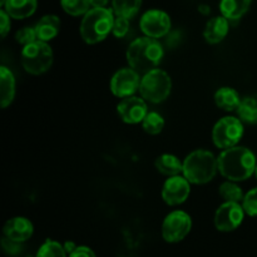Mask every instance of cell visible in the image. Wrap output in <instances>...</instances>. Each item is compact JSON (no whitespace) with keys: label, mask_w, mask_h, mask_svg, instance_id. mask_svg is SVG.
<instances>
[{"label":"cell","mask_w":257,"mask_h":257,"mask_svg":"<svg viewBox=\"0 0 257 257\" xmlns=\"http://www.w3.org/2000/svg\"><path fill=\"white\" fill-rule=\"evenodd\" d=\"M218 172L233 182H241L250 178L256 170V157L248 148L235 147L222 150L217 157Z\"/></svg>","instance_id":"obj_1"},{"label":"cell","mask_w":257,"mask_h":257,"mask_svg":"<svg viewBox=\"0 0 257 257\" xmlns=\"http://www.w3.org/2000/svg\"><path fill=\"white\" fill-rule=\"evenodd\" d=\"M163 55L165 50L158 39L145 35L131 43L125 57L128 65L143 75L150 70L156 69L162 62Z\"/></svg>","instance_id":"obj_2"},{"label":"cell","mask_w":257,"mask_h":257,"mask_svg":"<svg viewBox=\"0 0 257 257\" xmlns=\"http://www.w3.org/2000/svg\"><path fill=\"white\" fill-rule=\"evenodd\" d=\"M114 12L108 8H90L83 15L79 33L87 44H97L103 42L112 33L114 24Z\"/></svg>","instance_id":"obj_3"},{"label":"cell","mask_w":257,"mask_h":257,"mask_svg":"<svg viewBox=\"0 0 257 257\" xmlns=\"http://www.w3.org/2000/svg\"><path fill=\"white\" fill-rule=\"evenodd\" d=\"M218 171L217 158L212 152L206 150H196L183 161L182 175L192 185H205L215 178Z\"/></svg>","instance_id":"obj_4"},{"label":"cell","mask_w":257,"mask_h":257,"mask_svg":"<svg viewBox=\"0 0 257 257\" xmlns=\"http://www.w3.org/2000/svg\"><path fill=\"white\" fill-rule=\"evenodd\" d=\"M20 59L25 72L33 75H40L52 68L54 53L47 42L35 40L23 48Z\"/></svg>","instance_id":"obj_5"},{"label":"cell","mask_w":257,"mask_h":257,"mask_svg":"<svg viewBox=\"0 0 257 257\" xmlns=\"http://www.w3.org/2000/svg\"><path fill=\"white\" fill-rule=\"evenodd\" d=\"M171 90H172V79L168 73L161 68L150 70L143 74L141 79V97L147 102L155 104L165 102L171 94Z\"/></svg>","instance_id":"obj_6"},{"label":"cell","mask_w":257,"mask_h":257,"mask_svg":"<svg viewBox=\"0 0 257 257\" xmlns=\"http://www.w3.org/2000/svg\"><path fill=\"white\" fill-rule=\"evenodd\" d=\"M243 136V124L240 118L223 117L212 130L213 145L221 150L235 147Z\"/></svg>","instance_id":"obj_7"},{"label":"cell","mask_w":257,"mask_h":257,"mask_svg":"<svg viewBox=\"0 0 257 257\" xmlns=\"http://www.w3.org/2000/svg\"><path fill=\"white\" fill-rule=\"evenodd\" d=\"M192 218L187 212L181 210L172 211L166 216L162 223V237L170 243L180 242L190 233Z\"/></svg>","instance_id":"obj_8"},{"label":"cell","mask_w":257,"mask_h":257,"mask_svg":"<svg viewBox=\"0 0 257 257\" xmlns=\"http://www.w3.org/2000/svg\"><path fill=\"white\" fill-rule=\"evenodd\" d=\"M172 23L170 15L160 9H151L143 13L140 20V28L146 37L160 38L165 37L170 33Z\"/></svg>","instance_id":"obj_9"},{"label":"cell","mask_w":257,"mask_h":257,"mask_svg":"<svg viewBox=\"0 0 257 257\" xmlns=\"http://www.w3.org/2000/svg\"><path fill=\"white\" fill-rule=\"evenodd\" d=\"M141 74L132 68H122L110 78V92L118 98H127L140 92Z\"/></svg>","instance_id":"obj_10"},{"label":"cell","mask_w":257,"mask_h":257,"mask_svg":"<svg viewBox=\"0 0 257 257\" xmlns=\"http://www.w3.org/2000/svg\"><path fill=\"white\" fill-rule=\"evenodd\" d=\"M245 213L242 205L238 202L225 201V203H222L215 213L216 228L221 232H231L236 230L242 223Z\"/></svg>","instance_id":"obj_11"},{"label":"cell","mask_w":257,"mask_h":257,"mask_svg":"<svg viewBox=\"0 0 257 257\" xmlns=\"http://www.w3.org/2000/svg\"><path fill=\"white\" fill-rule=\"evenodd\" d=\"M191 193V182L185 176H172L162 187V198L168 206H180L186 202Z\"/></svg>","instance_id":"obj_12"},{"label":"cell","mask_w":257,"mask_h":257,"mask_svg":"<svg viewBox=\"0 0 257 257\" xmlns=\"http://www.w3.org/2000/svg\"><path fill=\"white\" fill-rule=\"evenodd\" d=\"M147 100L141 97L131 95V97L123 98L117 105V113L120 119L128 124H137L142 123L145 117L148 113Z\"/></svg>","instance_id":"obj_13"},{"label":"cell","mask_w":257,"mask_h":257,"mask_svg":"<svg viewBox=\"0 0 257 257\" xmlns=\"http://www.w3.org/2000/svg\"><path fill=\"white\" fill-rule=\"evenodd\" d=\"M4 236L15 242H25L29 240L34 232V226L25 217H13L5 222L3 228Z\"/></svg>","instance_id":"obj_14"},{"label":"cell","mask_w":257,"mask_h":257,"mask_svg":"<svg viewBox=\"0 0 257 257\" xmlns=\"http://www.w3.org/2000/svg\"><path fill=\"white\" fill-rule=\"evenodd\" d=\"M230 20L226 19L223 15L220 17L211 18L206 24L205 30H203V37H205L206 42L210 44H218L222 42L228 34V29H230Z\"/></svg>","instance_id":"obj_15"},{"label":"cell","mask_w":257,"mask_h":257,"mask_svg":"<svg viewBox=\"0 0 257 257\" xmlns=\"http://www.w3.org/2000/svg\"><path fill=\"white\" fill-rule=\"evenodd\" d=\"M35 32H37L38 40L42 42H49L57 38L60 32V19L55 14H47L40 18L39 22L35 24Z\"/></svg>","instance_id":"obj_16"},{"label":"cell","mask_w":257,"mask_h":257,"mask_svg":"<svg viewBox=\"0 0 257 257\" xmlns=\"http://www.w3.org/2000/svg\"><path fill=\"white\" fill-rule=\"evenodd\" d=\"M38 8V0H7L3 9L12 19L23 20L30 18Z\"/></svg>","instance_id":"obj_17"},{"label":"cell","mask_w":257,"mask_h":257,"mask_svg":"<svg viewBox=\"0 0 257 257\" xmlns=\"http://www.w3.org/2000/svg\"><path fill=\"white\" fill-rule=\"evenodd\" d=\"M15 97V78L9 68H0V104L7 108L12 104Z\"/></svg>","instance_id":"obj_18"},{"label":"cell","mask_w":257,"mask_h":257,"mask_svg":"<svg viewBox=\"0 0 257 257\" xmlns=\"http://www.w3.org/2000/svg\"><path fill=\"white\" fill-rule=\"evenodd\" d=\"M252 0H221L220 12L226 19L240 20L250 9Z\"/></svg>","instance_id":"obj_19"},{"label":"cell","mask_w":257,"mask_h":257,"mask_svg":"<svg viewBox=\"0 0 257 257\" xmlns=\"http://www.w3.org/2000/svg\"><path fill=\"white\" fill-rule=\"evenodd\" d=\"M241 97L237 90L231 87H221L215 93V103L220 109L226 112L237 110L241 103Z\"/></svg>","instance_id":"obj_20"},{"label":"cell","mask_w":257,"mask_h":257,"mask_svg":"<svg viewBox=\"0 0 257 257\" xmlns=\"http://www.w3.org/2000/svg\"><path fill=\"white\" fill-rule=\"evenodd\" d=\"M155 167L161 175L167 176V177L181 175L183 172V162H181L177 156L170 155V153H165L157 157Z\"/></svg>","instance_id":"obj_21"},{"label":"cell","mask_w":257,"mask_h":257,"mask_svg":"<svg viewBox=\"0 0 257 257\" xmlns=\"http://www.w3.org/2000/svg\"><path fill=\"white\" fill-rule=\"evenodd\" d=\"M236 112L242 122L257 124V95H248L243 98Z\"/></svg>","instance_id":"obj_22"},{"label":"cell","mask_w":257,"mask_h":257,"mask_svg":"<svg viewBox=\"0 0 257 257\" xmlns=\"http://www.w3.org/2000/svg\"><path fill=\"white\" fill-rule=\"evenodd\" d=\"M142 0H112V9L115 17L132 19L140 12Z\"/></svg>","instance_id":"obj_23"},{"label":"cell","mask_w":257,"mask_h":257,"mask_svg":"<svg viewBox=\"0 0 257 257\" xmlns=\"http://www.w3.org/2000/svg\"><path fill=\"white\" fill-rule=\"evenodd\" d=\"M142 128L151 136H157L165 128V119L157 112H148L142 120Z\"/></svg>","instance_id":"obj_24"},{"label":"cell","mask_w":257,"mask_h":257,"mask_svg":"<svg viewBox=\"0 0 257 257\" xmlns=\"http://www.w3.org/2000/svg\"><path fill=\"white\" fill-rule=\"evenodd\" d=\"M218 192H220L221 197L225 201H228V202L240 203L242 202L243 197H245L240 186L236 185L233 181H226V182H223L222 185L220 186Z\"/></svg>","instance_id":"obj_25"},{"label":"cell","mask_w":257,"mask_h":257,"mask_svg":"<svg viewBox=\"0 0 257 257\" xmlns=\"http://www.w3.org/2000/svg\"><path fill=\"white\" fill-rule=\"evenodd\" d=\"M62 9L72 17H80L90 10L89 0H60Z\"/></svg>","instance_id":"obj_26"},{"label":"cell","mask_w":257,"mask_h":257,"mask_svg":"<svg viewBox=\"0 0 257 257\" xmlns=\"http://www.w3.org/2000/svg\"><path fill=\"white\" fill-rule=\"evenodd\" d=\"M35 257H67V251L58 241L47 240L40 246Z\"/></svg>","instance_id":"obj_27"},{"label":"cell","mask_w":257,"mask_h":257,"mask_svg":"<svg viewBox=\"0 0 257 257\" xmlns=\"http://www.w3.org/2000/svg\"><path fill=\"white\" fill-rule=\"evenodd\" d=\"M242 207L246 215L257 217V187L248 191L242 200Z\"/></svg>","instance_id":"obj_28"},{"label":"cell","mask_w":257,"mask_h":257,"mask_svg":"<svg viewBox=\"0 0 257 257\" xmlns=\"http://www.w3.org/2000/svg\"><path fill=\"white\" fill-rule=\"evenodd\" d=\"M15 40H17L19 44H22L23 47L30 44V43L38 40L37 38V32H35V28L32 27H24L22 29H19L15 34Z\"/></svg>","instance_id":"obj_29"},{"label":"cell","mask_w":257,"mask_h":257,"mask_svg":"<svg viewBox=\"0 0 257 257\" xmlns=\"http://www.w3.org/2000/svg\"><path fill=\"white\" fill-rule=\"evenodd\" d=\"M128 32H130V19L122 17H115L112 34L115 38H124L128 34Z\"/></svg>","instance_id":"obj_30"},{"label":"cell","mask_w":257,"mask_h":257,"mask_svg":"<svg viewBox=\"0 0 257 257\" xmlns=\"http://www.w3.org/2000/svg\"><path fill=\"white\" fill-rule=\"evenodd\" d=\"M10 15L5 12L4 9L0 10V33H2V38L7 37L8 33L10 32Z\"/></svg>","instance_id":"obj_31"},{"label":"cell","mask_w":257,"mask_h":257,"mask_svg":"<svg viewBox=\"0 0 257 257\" xmlns=\"http://www.w3.org/2000/svg\"><path fill=\"white\" fill-rule=\"evenodd\" d=\"M69 257H97L94 251L87 246H77L74 251L69 253Z\"/></svg>","instance_id":"obj_32"},{"label":"cell","mask_w":257,"mask_h":257,"mask_svg":"<svg viewBox=\"0 0 257 257\" xmlns=\"http://www.w3.org/2000/svg\"><path fill=\"white\" fill-rule=\"evenodd\" d=\"M19 245H20L19 242H15V241L9 240V238H7L5 236H4V238H3V247L5 248V251L13 253V255L17 252H19V250H20Z\"/></svg>","instance_id":"obj_33"},{"label":"cell","mask_w":257,"mask_h":257,"mask_svg":"<svg viewBox=\"0 0 257 257\" xmlns=\"http://www.w3.org/2000/svg\"><path fill=\"white\" fill-rule=\"evenodd\" d=\"M92 8H107L109 0H89Z\"/></svg>","instance_id":"obj_34"},{"label":"cell","mask_w":257,"mask_h":257,"mask_svg":"<svg viewBox=\"0 0 257 257\" xmlns=\"http://www.w3.org/2000/svg\"><path fill=\"white\" fill-rule=\"evenodd\" d=\"M75 247H77V246H75L73 242H65V245H64V248H65V251H67V253H70L72 251H74Z\"/></svg>","instance_id":"obj_35"},{"label":"cell","mask_w":257,"mask_h":257,"mask_svg":"<svg viewBox=\"0 0 257 257\" xmlns=\"http://www.w3.org/2000/svg\"><path fill=\"white\" fill-rule=\"evenodd\" d=\"M198 10H200L201 13H203V14H208V12H210V8H208L207 5L202 4V5H200V7H198Z\"/></svg>","instance_id":"obj_36"},{"label":"cell","mask_w":257,"mask_h":257,"mask_svg":"<svg viewBox=\"0 0 257 257\" xmlns=\"http://www.w3.org/2000/svg\"><path fill=\"white\" fill-rule=\"evenodd\" d=\"M5 3H7V0H0V7H4Z\"/></svg>","instance_id":"obj_37"},{"label":"cell","mask_w":257,"mask_h":257,"mask_svg":"<svg viewBox=\"0 0 257 257\" xmlns=\"http://www.w3.org/2000/svg\"><path fill=\"white\" fill-rule=\"evenodd\" d=\"M255 176H256V178H257V165H256V170H255Z\"/></svg>","instance_id":"obj_38"}]
</instances>
